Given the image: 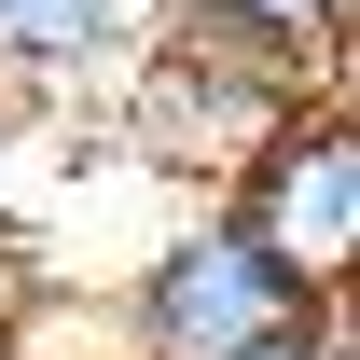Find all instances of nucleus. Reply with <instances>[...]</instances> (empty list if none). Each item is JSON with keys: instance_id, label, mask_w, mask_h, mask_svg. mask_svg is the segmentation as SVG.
Segmentation results:
<instances>
[{"instance_id": "nucleus-1", "label": "nucleus", "mask_w": 360, "mask_h": 360, "mask_svg": "<svg viewBox=\"0 0 360 360\" xmlns=\"http://www.w3.org/2000/svg\"><path fill=\"white\" fill-rule=\"evenodd\" d=\"M305 97H347V70L291 56L277 28H250L236 0H153V42L125 70V139L153 167H180L194 194H222Z\"/></svg>"}, {"instance_id": "nucleus-2", "label": "nucleus", "mask_w": 360, "mask_h": 360, "mask_svg": "<svg viewBox=\"0 0 360 360\" xmlns=\"http://www.w3.org/2000/svg\"><path fill=\"white\" fill-rule=\"evenodd\" d=\"M319 319V291L291 264H264V236L222 194H194L125 277V360H264Z\"/></svg>"}, {"instance_id": "nucleus-3", "label": "nucleus", "mask_w": 360, "mask_h": 360, "mask_svg": "<svg viewBox=\"0 0 360 360\" xmlns=\"http://www.w3.org/2000/svg\"><path fill=\"white\" fill-rule=\"evenodd\" d=\"M222 208L264 236V264H291L319 305H347V264H360V125H347V97H305L222 180Z\"/></svg>"}, {"instance_id": "nucleus-4", "label": "nucleus", "mask_w": 360, "mask_h": 360, "mask_svg": "<svg viewBox=\"0 0 360 360\" xmlns=\"http://www.w3.org/2000/svg\"><path fill=\"white\" fill-rule=\"evenodd\" d=\"M153 42V0H0V97L125 84Z\"/></svg>"}, {"instance_id": "nucleus-5", "label": "nucleus", "mask_w": 360, "mask_h": 360, "mask_svg": "<svg viewBox=\"0 0 360 360\" xmlns=\"http://www.w3.org/2000/svg\"><path fill=\"white\" fill-rule=\"evenodd\" d=\"M236 14L277 28L291 56H319V70H347V14H360V0H236Z\"/></svg>"}, {"instance_id": "nucleus-6", "label": "nucleus", "mask_w": 360, "mask_h": 360, "mask_svg": "<svg viewBox=\"0 0 360 360\" xmlns=\"http://www.w3.org/2000/svg\"><path fill=\"white\" fill-rule=\"evenodd\" d=\"M264 360H347V305H319L305 333H291V347H264Z\"/></svg>"}, {"instance_id": "nucleus-7", "label": "nucleus", "mask_w": 360, "mask_h": 360, "mask_svg": "<svg viewBox=\"0 0 360 360\" xmlns=\"http://www.w3.org/2000/svg\"><path fill=\"white\" fill-rule=\"evenodd\" d=\"M0 125H14V97H0Z\"/></svg>"}]
</instances>
